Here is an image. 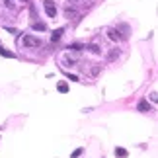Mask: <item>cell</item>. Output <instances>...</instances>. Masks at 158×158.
Segmentation results:
<instances>
[{"instance_id": "6da1fadb", "label": "cell", "mask_w": 158, "mask_h": 158, "mask_svg": "<svg viewBox=\"0 0 158 158\" xmlns=\"http://www.w3.org/2000/svg\"><path fill=\"white\" fill-rule=\"evenodd\" d=\"M23 45H26V47H39L41 39L35 37V35H26V37H23Z\"/></svg>"}, {"instance_id": "7a4b0ae2", "label": "cell", "mask_w": 158, "mask_h": 158, "mask_svg": "<svg viewBox=\"0 0 158 158\" xmlns=\"http://www.w3.org/2000/svg\"><path fill=\"white\" fill-rule=\"evenodd\" d=\"M43 8H45V12H47V16H49V18L57 16V6H55V2H51V0H45Z\"/></svg>"}, {"instance_id": "3957f363", "label": "cell", "mask_w": 158, "mask_h": 158, "mask_svg": "<svg viewBox=\"0 0 158 158\" xmlns=\"http://www.w3.org/2000/svg\"><path fill=\"white\" fill-rule=\"evenodd\" d=\"M107 37L111 39V41H121V37H123V35H121L117 29H109V31H107Z\"/></svg>"}, {"instance_id": "277c9868", "label": "cell", "mask_w": 158, "mask_h": 158, "mask_svg": "<svg viewBox=\"0 0 158 158\" xmlns=\"http://www.w3.org/2000/svg\"><path fill=\"white\" fill-rule=\"evenodd\" d=\"M63 33H64V29L63 27H59V29H55V31L51 33V41L55 43V41H59L60 37H63Z\"/></svg>"}, {"instance_id": "5b68a950", "label": "cell", "mask_w": 158, "mask_h": 158, "mask_svg": "<svg viewBox=\"0 0 158 158\" xmlns=\"http://www.w3.org/2000/svg\"><path fill=\"white\" fill-rule=\"evenodd\" d=\"M139 111H150V104H148V100H141L139 102V106H137Z\"/></svg>"}, {"instance_id": "8992f818", "label": "cell", "mask_w": 158, "mask_h": 158, "mask_svg": "<svg viewBox=\"0 0 158 158\" xmlns=\"http://www.w3.org/2000/svg\"><path fill=\"white\" fill-rule=\"evenodd\" d=\"M57 90H59L60 94H66V92H69V84H66V82H59L57 84Z\"/></svg>"}, {"instance_id": "52a82bcc", "label": "cell", "mask_w": 158, "mask_h": 158, "mask_svg": "<svg viewBox=\"0 0 158 158\" xmlns=\"http://www.w3.org/2000/svg\"><path fill=\"white\" fill-rule=\"evenodd\" d=\"M119 57V49H113V51H109V55H107V60H115Z\"/></svg>"}, {"instance_id": "ba28073f", "label": "cell", "mask_w": 158, "mask_h": 158, "mask_svg": "<svg viewBox=\"0 0 158 158\" xmlns=\"http://www.w3.org/2000/svg\"><path fill=\"white\" fill-rule=\"evenodd\" d=\"M86 49H88L90 53H94V55H100V53H102L98 45H88V47H86Z\"/></svg>"}, {"instance_id": "9c48e42d", "label": "cell", "mask_w": 158, "mask_h": 158, "mask_svg": "<svg viewBox=\"0 0 158 158\" xmlns=\"http://www.w3.org/2000/svg\"><path fill=\"white\" fill-rule=\"evenodd\" d=\"M115 154H117L119 158H127V150L119 147V148H115Z\"/></svg>"}, {"instance_id": "30bf717a", "label": "cell", "mask_w": 158, "mask_h": 158, "mask_svg": "<svg viewBox=\"0 0 158 158\" xmlns=\"http://www.w3.org/2000/svg\"><path fill=\"white\" fill-rule=\"evenodd\" d=\"M0 55H2V57H8V59H14V53H10L6 49H0Z\"/></svg>"}, {"instance_id": "8fae6325", "label": "cell", "mask_w": 158, "mask_h": 158, "mask_svg": "<svg viewBox=\"0 0 158 158\" xmlns=\"http://www.w3.org/2000/svg\"><path fill=\"white\" fill-rule=\"evenodd\" d=\"M33 29H35V31H43V29H45V23H33Z\"/></svg>"}, {"instance_id": "7c38bea8", "label": "cell", "mask_w": 158, "mask_h": 158, "mask_svg": "<svg viewBox=\"0 0 158 158\" xmlns=\"http://www.w3.org/2000/svg\"><path fill=\"white\" fill-rule=\"evenodd\" d=\"M4 6H6V8H16L14 0H4Z\"/></svg>"}, {"instance_id": "4fadbf2b", "label": "cell", "mask_w": 158, "mask_h": 158, "mask_svg": "<svg viewBox=\"0 0 158 158\" xmlns=\"http://www.w3.org/2000/svg\"><path fill=\"white\" fill-rule=\"evenodd\" d=\"M69 49H72V51H80V49H82V45L74 43V45H69Z\"/></svg>"}, {"instance_id": "5bb4252c", "label": "cell", "mask_w": 158, "mask_h": 158, "mask_svg": "<svg viewBox=\"0 0 158 158\" xmlns=\"http://www.w3.org/2000/svg\"><path fill=\"white\" fill-rule=\"evenodd\" d=\"M82 152H84V150H82V148H76V150H74V152H72V158H76V156H80Z\"/></svg>"}, {"instance_id": "9a60e30c", "label": "cell", "mask_w": 158, "mask_h": 158, "mask_svg": "<svg viewBox=\"0 0 158 158\" xmlns=\"http://www.w3.org/2000/svg\"><path fill=\"white\" fill-rule=\"evenodd\" d=\"M64 63L69 64V66H74V63H76V60H72V59H69V57H66V59H64Z\"/></svg>"}, {"instance_id": "2e32d148", "label": "cell", "mask_w": 158, "mask_h": 158, "mask_svg": "<svg viewBox=\"0 0 158 158\" xmlns=\"http://www.w3.org/2000/svg\"><path fill=\"white\" fill-rule=\"evenodd\" d=\"M150 100L156 102V100H158V94H156V92H152V94H150Z\"/></svg>"}, {"instance_id": "e0dca14e", "label": "cell", "mask_w": 158, "mask_h": 158, "mask_svg": "<svg viewBox=\"0 0 158 158\" xmlns=\"http://www.w3.org/2000/svg\"><path fill=\"white\" fill-rule=\"evenodd\" d=\"M22 2H29V0H22Z\"/></svg>"}]
</instances>
